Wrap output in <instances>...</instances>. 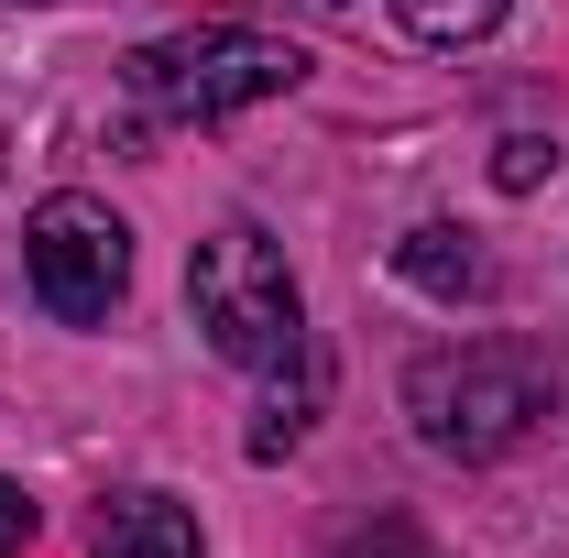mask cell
<instances>
[{"label": "cell", "instance_id": "obj_9", "mask_svg": "<svg viewBox=\"0 0 569 558\" xmlns=\"http://www.w3.org/2000/svg\"><path fill=\"white\" fill-rule=\"evenodd\" d=\"M548 176H559V142H548V132H503L493 142V187L526 198V187H548Z\"/></svg>", "mask_w": 569, "mask_h": 558}, {"label": "cell", "instance_id": "obj_6", "mask_svg": "<svg viewBox=\"0 0 569 558\" xmlns=\"http://www.w3.org/2000/svg\"><path fill=\"white\" fill-rule=\"evenodd\" d=\"M395 275L417 285V296H438V307H471V296H493L482 241H471V230H449V219H427V230H406V241H395Z\"/></svg>", "mask_w": 569, "mask_h": 558}, {"label": "cell", "instance_id": "obj_10", "mask_svg": "<svg viewBox=\"0 0 569 558\" xmlns=\"http://www.w3.org/2000/svg\"><path fill=\"white\" fill-rule=\"evenodd\" d=\"M340 558H438V548H427V537L406 526V515H383V526H361V537H351Z\"/></svg>", "mask_w": 569, "mask_h": 558}, {"label": "cell", "instance_id": "obj_3", "mask_svg": "<svg viewBox=\"0 0 569 558\" xmlns=\"http://www.w3.org/2000/svg\"><path fill=\"white\" fill-rule=\"evenodd\" d=\"M406 417L438 460H503L526 427L548 417V372L526 361L515 340H460V350H427L406 372Z\"/></svg>", "mask_w": 569, "mask_h": 558}, {"label": "cell", "instance_id": "obj_4", "mask_svg": "<svg viewBox=\"0 0 569 558\" xmlns=\"http://www.w3.org/2000/svg\"><path fill=\"white\" fill-rule=\"evenodd\" d=\"M22 275H33L56 329H99L121 307V285H132V230L110 219V198H77L67 187V198H44L22 219Z\"/></svg>", "mask_w": 569, "mask_h": 558}, {"label": "cell", "instance_id": "obj_11", "mask_svg": "<svg viewBox=\"0 0 569 558\" xmlns=\"http://www.w3.org/2000/svg\"><path fill=\"white\" fill-rule=\"evenodd\" d=\"M33 526H44V515H33V492H22V482H0V558H22V548H33Z\"/></svg>", "mask_w": 569, "mask_h": 558}, {"label": "cell", "instance_id": "obj_2", "mask_svg": "<svg viewBox=\"0 0 569 558\" xmlns=\"http://www.w3.org/2000/svg\"><path fill=\"white\" fill-rule=\"evenodd\" d=\"M187 307H198L209 350L241 372H296V350H307V296L284 275V241L252 219H219L187 252Z\"/></svg>", "mask_w": 569, "mask_h": 558}, {"label": "cell", "instance_id": "obj_8", "mask_svg": "<svg viewBox=\"0 0 569 558\" xmlns=\"http://www.w3.org/2000/svg\"><path fill=\"white\" fill-rule=\"evenodd\" d=\"M395 22H406L417 44H482L503 22V0H395Z\"/></svg>", "mask_w": 569, "mask_h": 558}, {"label": "cell", "instance_id": "obj_7", "mask_svg": "<svg viewBox=\"0 0 569 558\" xmlns=\"http://www.w3.org/2000/svg\"><path fill=\"white\" fill-rule=\"evenodd\" d=\"M318 395H329V372H318V350H296V383H274V395H263V417H252V438H241V449H252V460H284V449L307 438V417H318Z\"/></svg>", "mask_w": 569, "mask_h": 558}, {"label": "cell", "instance_id": "obj_5", "mask_svg": "<svg viewBox=\"0 0 569 558\" xmlns=\"http://www.w3.org/2000/svg\"><path fill=\"white\" fill-rule=\"evenodd\" d=\"M88 558H198V515L176 492H110L88 526Z\"/></svg>", "mask_w": 569, "mask_h": 558}, {"label": "cell", "instance_id": "obj_1", "mask_svg": "<svg viewBox=\"0 0 569 558\" xmlns=\"http://www.w3.org/2000/svg\"><path fill=\"white\" fill-rule=\"evenodd\" d=\"M284 88H307V44H284L274 22H241V11L176 22L132 56V99L153 121H230V110L284 99Z\"/></svg>", "mask_w": 569, "mask_h": 558}]
</instances>
